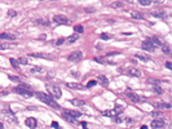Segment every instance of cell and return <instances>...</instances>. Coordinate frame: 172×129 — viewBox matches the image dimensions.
<instances>
[{
	"instance_id": "6da1fadb",
	"label": "cell",
	"mask_w": 172,
	"mask_h": 129,
	"mask_svg": "<svg viewBox=\"0 0 172 129\" xmlns=\"http://www.w3.org/2000/svg\"><path fill=\"white\" fill-rule=\"evenodd\" d=\"M38 97V99H40L42 102H44V103H47L48 106L53 107V109H58V105H57V102L54 101L53 98H52L51 94H47V93H43V92H38L36 94H35Z\"/></svg>"
},
{
	"instance_id": "7a4b0ae2",
	"label": "cell",
	"mask_w": 172,
	"mask_h": 129,
	"mask_svg": "<svg viewBox=\"0 0 172 129\" xmlns=\"http://www.w3.org/2000/svg\"><path fill=\"white\" fill-rule=\"evenodd\" d=\"M14 92L16 93H18V94H21V95H23V97H32V90H31V87L30 85H27V84H21V85H18V87H16L14 88Z\"/></svg>"
},
{
	"instance_id": "3957f363",
	"label": "cell",
	"mask_w": 172,
	"mask_h": 129,
	"mask_svg": "<svg viewBox=\"0 0 172 129\" xmlns=\"http://www.w3.org/2000/svg\"><path fill=\"white\" fill-rule=\"evenodd\" d=\"M47 90H48V93L51 95H53L54 98H61L62 97V90L61 88L58 87V85H53V84H48L47 85Z\"/></svg>"
},
{
	"instance_id": "277c9868",
	"label": "cell",
	"mask_w": 172,
	"mask_h": 129,
	"mask_svg": "<svg viewBox=\"0 0 172 129\" xmlns=\"http://www.w3.org/2000/svg\"><path fill=\"white\" fill-rule=\"evenodd\" d=\"M122 111H123V107L115 106L114 109H111V110H105V111H102V115L107 116V118H114V116H118Z\"/></svg>"
},
{
	"instance_id": "5b68a950",
	"label": "cell",
	"mask_w": 172,
	"mask_h": 129,
	"mask_svg": "<svg viewBox=\"0 0 172 129\" xmlns=\"http://www.w3.org/2000/svg\"><path fill=\"white\" fill-rule=\"evenodd\" d=\"M115 54L116 53H110V54H106V56H104V57H96L95 61L100 62V63H102V64H113L114 63L113 57L115 56Z\"/></svg>"
},
{
	"instance_id": "8992f818",
	"label": "cell",
	"mask_w": 172,
	"mask_h": 129,
	"mask_svg": "<svg viewBox=\"0 0 172 129\" xmlns=\"http://www.w3.org/2000/svg\"><path fill=\"white\" fill-rule=\"evenodd\" d=\"M53 22L57 23V25H69V18L66 17V16H64V14H57V16H54L53 17Z\"/></svg>"
},
{
	"instance_id": "52a82bcc",
	"label": "cell",
	"mask_w": 172,
	"mask_h": 129,
	"mask_svg": "<svg viewBox=\"0 0 172 129\" xmlns=\"http://www.w3.org/2000/svg\"><path fill=\"white\" fill-rule=\"evenodd\" d=\"M82 58H83V53L80 51H75L69 56V61L71 62H79Z\"/></svg>"
},
{
	"instance_id": "ba28073f",
	"label": "cell",
	"mask_w": 172,
	"mask_h": 129,
	"mask_svg": "<svg viewBox=\"0 0 172 129\" xmlns=\"http://www.w3.org/2000/svg\"><path fill=\"white\" fill-rule=\"evenodd\" d=\"M1 116H3L4 119H5L7 121H9V123H18L17 118L12 114V112H7V111H3L1 112Z\"/></svg>"
},
{
	"instance_id": "9c48e42d",
	"label": "cell",
	"mask_w": 172,
	"mask_h": 129,
	"mask_svg": "<svg viewBox=\"0 0 172 129\" xmlns=\"http://www.w3.org/2000/svg\"><path fill=\"white\" fill-rule=\"evenodd\" d=\"M126 95H127V97H128V98H130L132 102H136V103H137V102H140V101H141V97H140V95H138V94H136L135 92H132V90H127V93H126Z\"/></svg>"
},
{
	"instance_id": "30bf717a",
	"label": "cell",
	"mask_w": 172,
	"mask_h": 129,
	"mask_svg": "<svg viewBox=\"0 0 172 129\" xmlns=\"http://www.w3.org/2000/svg\"><path fill=\"white\" fill-rule=\"evenodd\" d=\"M127 74H128V76H133V78H140V76L142 75L141 71L136 67H130L127 70Z\"/></svg>"
},
{
	"instance_id": "8fae6325",
	"label": "cell",
	"mask_w": 172,
	"mask_h": 129,
	"mask_svg": "<svg viewBox=\"0 0 172 129\" xmlns=\"http://www.w3.org/2000/svg\"><path fill=\"white\" fill-rule=\"evenodd\" d=\"M25 124H26V126H27V128L35 129V128H36V125H38V120L35 118H27L25 120Z\"/></svg>"
},
{
	"instance_id": "7c38bea8",
	"label": "cell",
	"mask_w": 172,
	"mask_h": 129,
	"mask_svg": "<svg viewBox=\"0 0 172 129\" xmlns=\"http://www.w3.org/2000/svg\"><path fill=\"white\" fill-rule=\"evenodd\" d=\"M17 35L16 34H11V32H1L0 34V40H16Z\"/></svg>"
},
{
	"instance_id": "4fadbf2b",
	"label": "cell",
	"mask_w": 172,
	"mask_h": 129,
	"mask_svg": "<svg viewBox=\"0 0 172 129\" xmlns=\"http://www.w3.org/2000/svg\"><path fill=\"white\" fill-rule=\"evenodd\" d=\"M66 87L70 88V89H75V90H84L85 88H87V87H84V85L79 84V83H67Z\"/></svg>"
},
{
	"instance_id": "5bb4252c",
	"label": "cell",
	"mask_w": 172,
	"mask_h": 129,
	"mask_svg": "<svg viewBox=\"0 0 172 129\" xmlns=\"http://www.w3.org/2000/svg\"><path fill=\"white\" fill-rule=\"evenodd\" d=\"M164 125H166V121L162 120V119H157V120H153L151 121V128H154V129L163 128Z\"/></svg>"
},
{
	"instance_id": "9a60e30c",
	"label": "cell",
	"mask_w": 172,
	"mask_h": 129,
	"mask_svg": "<svg viewBox=\"0 0 172 129\" xmlns=\"http://www.w3.org/2000/svg\"><path fill=\"white\" fill-rule=\"evenodd\" d=\"M142 49H145V51H148V52H154L155 47L149 41V40H146V41L142 43Z\"/></svg>"
},
{
	"instance_id": "2e32d148",
	"label": "cell",
	"mask_w": 172,
	"mask_h": 129,
	"mask_svg": "<svg viewBox=\"0 0 172 129\" xmlns=\"http://www.w3.org/2000/svg\"><path fill=\"white\" fill-rule=\"evenodd\" d=\"M30 72H31V74H34V75H39V74H45V68H44V67H40V66H35V67H31Z\"/></svg>"
},
{
	"instance_id": "e0dca14e",
	"label": "cell",
	"mask_w": 172,
	"mask_h": 129,
	"mask_svg": "<svg viewBox=\"0 0 172 129\" xmlns=\"http://www.w3.org/2000/svg\"><path fill=\"white\" fill-rule=\"evenodd\" d=\"M65 114H67L69 116H71L73 119H79L80 116H82V114L78 111H74V110H66V111H64Z\"/></svg>"
},
{
	"instance_id": "ac0fdd59",
	"label": "cell",
	"mask_w": 172,
	"mask_h": 129,
	"mask_svg": "<svg viewBox=\"0 0 172 129\" xmlns=\"http://www.w3.org/2000/svg\"><path fill=\"white\" fill-rule=\"evenodd\" d=\"M97 82L100 83V85H102V87H107V84H109V80H107L106 76L104 75H99L97 76Z\"/></svg>"
},
{
	"instance_id": "d6986e66",
	"label": "cell",
	"mask_w": 172,
	"mask_h": 129,
	"mask_svg": "<svg viewBox=\"0 0 172 129\" xmlns=\"http://www.w3.org/2000/svg\"><path fill=\"white\" fill-rule=\"evenodd\" d=\"M149 41L151 43V44L154 45L155 48H157V47H162V45H163V43H162L161 40H159V38H157V36H153V38H150V39H149Z\"/></svg>"
},
{
	"instance_id": "ffe728a7",
	"label": "cell",
	"mask_w": 172,
	"mask_h": 129,
	"mask_svg": "<svg viewBox=\"0 0 172 129\" xmlns=\"http://www.w3.org/2000/svg\"><path fill=\"white\" fill-rule=\"evenodd\" d=\"M155 109H158V110H169V109H171V105L166 103V102H159V103L155 105Z\"/></svg>"
},
{
	"instance_id": "44dd1931",
	"label": "cell",
	"mask_w": 172,
	"mask_h": 129,
	"mask_svg": "<svg viewBox=\"0 0 172 129\" xmlns=\"http://www.w3.org/2000/svg\"><path fill=\"white\" fill-rule=\"evenodd\" d=\"M70 103L73 105V106H78V107H82L85 105V102L83 101V99H78V98H74L70 101Z\"/></svg>"
},
{
	"instance_id": "7402d4cb",
	"label": "cell",
	"mask_w": 172,
	"mask_h": 129,
	"mask_svg": "<svg viewBox=\"0 0 172 129\" xmlns=\"http://www.w3.org/2000/svg\"><path fill=\"white\" fill-rule=\"evenodd\" d=\"M130 14H131V17L135 18V20H144V14L138 13V12H136V11L130 12Z\"/></svg>"
},
{
	"instance_id": "603a6c76",
	"label": "cell",
	"mask_w": 172,
	"mask_h": 129,
	"mask_svg": "<svg viewBox=\"0 0 172 129\" xmlns=\"http://www.w3.org/2000/svg\"><path fill=\"white\" fill-rule=\"evenodd\" d=\"M151 14L154 17H158V18H166L167 17V13H164L163 11H155V12H153Z\"/></svg>"
},
{
	"instance_id": "cb8c5ba5",
	"label": "cell",
	"mask_w": 172,
	"mask_h": 129,
	"mask_svg": "<svg viewBox=\"0 0 172 129\" xmlns=\"http://www.w3.org/2000/svg\"><path fill=\"white\" fill-rule=\"evenodd\" d=\"M78 39H79V34H74V35H71V36H69L67 39H66V41H67L69 44H73V43H75Z\"/></svg>"
},
{
	"instance_id": "d4e9b609",
	"label": "cell",
	"mask_w": 172,
	"mask_h": 129,
	"mask_svg": "<svg viewBox=\"0 0 172 129\" xmlns=\"http://www.w3.org/2000/svg\"><path fill=\"white\" fill-rule=\"evenodd\" d=\"M110 7L114 8V9H120V8L124 7V4H123V1H114V3L110 4Z\"/></svg>"
},
{
	"instance_id": "484cf974",
	"label": "cell",
	"mask_w": 172,
	"mask_h": 129,
	"mask_svg": "<svg viewBox=\"0 0 172 129\" xmlns=\"http://www.w3.org/2000/svg\"><path fill=\"white\" fill-rule=\"evenodd\" d=\"M30 56H31V57H35V58H44V59H51V57H49V56H45V54H43V53H31Z\"/></svg>"
},
{
	"instance_id": "4316f807",
	"label": "cell",
	"mask_w": 172,
	"mask_h": 129,
	"mask_svg": "<svg viewBox=\"0 0 172 129\" xmlns=\"http://www.w3.org/2000/svg\"><path fill=\"white\" fill-rule=\"evenodd\" d=\"M136 58H138L140 61H142V62H148L150 59V57L149 56H144V54H141V53H137V54H136Z\"/></svg>"
},
{
	"instance_id": "83f0119b",
	"label": "cell",
	"mask_w": 172,
	"mask_h": 129,
	"mask_svg": "<svg viewBox=\"0 0 172 129\" xmlns=\"http://www.w3.org/2000/svg\"><path fill=\"white\" fill-rule=\"evenodd\" d=\"M161 48H162V51H163L166 54H169V53H171V48H169L168 44H164V43H163V45H162Z\"/></svg>"
},
{
	"instance_id": "f1b7e54d",
	"label": "cell",
	"mask_w": 172,
	"mask_h": 129,
	"mask_svg": "<svg viewBox=\"0 0 172 129\" xmlns=\"http://www.w3.org/2000/svg\"><path fill=\"white\" fill-rule=\"evenodd\" d=\"M36 25H43V26H49V21H45V20H36L35 21Z\"/></svg>"
},
{
	"instance_id": "f546056e",
	"label": "cell",
	"mask_w": 172,
	"mask_h": 129,
	"mask_svg": "<svg viewBox=\"0 0 172 129\" xmlns=\"http://www.w3.org/2000/svg\"><path fill=\"white\" fill-rule=\"evenodd\" d=\"M100 38H101L102 40H109V39H111V35L110 34H106V32H102V34L100 35Z\"/></svg>"
},
{
	"instance_id": "4dcf8cb0",
	"label": "cell",
	"mask_w": 172,
	"mask_h": 129,
	"mask_svg": "<svg viewBox=\"0 0 172 129\" xmlns=\"http://www.w3.org/2000/svg\"><path fill=\"white\" fill-rule=\"evenodd\" d=\"M74 30H75V32H76V34H82V32H83V30H84V28H83V26L78 25V26H75V27H74Z\"/></svg>"
},
{
	"instance_id": "1f68e13d",
	"label": "cell",
	"mask_w": 172,
	"mask_h": 129,
	"mask_svg": "<svg viewBox=\"0 0 172 129\" xmlns=\"http://www.w3.org/2000/svg\"><path fill=\"white\" fill-rule=\"evenodd\" d=\"M11 63H12V66H13L14 68H18V66H20L18 61H17V59H14V58H11Z\"/></svg>"
},
{
	"instance_id": "d6a6232c",
	"label": "cell",
	"mask_w": 172,
	"mask_h": 129,
	"mask_svg": "<svg viewBox=\"0 0 172 129\" xmlns=\"http://www.w3.org/2000/svg\"><path fill=\"white\" fill-rule=\"evenodd\" d=\"M137 1L141 4V5H144V7H148L149 4H151V1H150V0H137Z\"/></svg>"
},
{
	"instance_id": "836d02e7",
	"label": "cell",
	"mask_w": 172,
	"mask_h": 129,
	"mask_svg": "<svg viewBox=\"0 0 172 129\" xmlns=\"http://www.w3.org/2000/svg\"><path fill=\"white\" fill-rule=\"evenodd\" d=\"M18 63H22V64H27V58L26 57H21V58L17 59Z\"/></svg>"
},
{
	"instance_id": "e575fe53",
	"label": "cell",
	"mask_w": 172,
	"mask_h": 129,
	"mask_svg": "<svg viewBox=\"0 0 172 129\" xmlns=\"http://www.w3.org/2000/svg\"><path fill=\"white\" fill-rule=\"evenodd\" d=\"M11 48H13V47L9 44H1V43H0V49H1V51H3V49H11Z\"/></svg>"
},
{
	"instance_id": "d590c367",
	"label": "cell",
	"mask_w": 172,
	"mask_h": 129,
	"mask_svg": "<svg viewBox=\"0 0 172 129\" xmlns=\"http://www.w3.org/2000/svg\"><path fill=\"white\" fill-rule=\"evenodd\" d=\"M95 85H96V80H91V82H88L87 88H92V87H95Z\"/></svg>"
},
{
	"instance_id": "8d00e7d4",
	"label": "cell",
	"mask_w": 172,
	"mask_h": 129,
	"mask_svg": "<svg viewBox=\"0 0 172 129\" xmlns=\"http://www.w3.org/2000/svg\"><path fill=\"white\" fill-rule=\"evenodd\" d=\"M64 41H65V39H64V38H60V39H57L56 41H54V44H56V45H61Z\"/></svg>"
},
{
	"instance_id": "74e56055",
	"label": "cell",
	"mask_w": 172,
	"mask_h": 129,
	"mask_svg": "<svg viewBox=\"0 0 172 129\" xmlns=\"http://www.w3.org/2000/svg\"><path fill=\"white\" fill-rule=\"evenodd\" d=\"M8 16L9 17H14V16H17V12L13 11V9H11V11L8 12Z\"/></svg>"
},
{
	"instance_id": "f35d334b",
	"label": "cell",
	"mask_w": 172,
	"mask_h": 129,
	"mask_svg": "<svg viewBox=\"0 0 172 129\" xmlns=\"http://www.w3.org/2000/svg\"><path fill=\"white\" fill-rule=\"evenodd\" d=\"M9 79H11L12 82H16V83H20L21 82L20 78H16V76H12V75H9Z\"/></svg>"
},
{
	"instance_id": "ab89813d",
	"label": "cell",
	"mask_w": 172,
	"mask_h": 129,
	"mask_svg": "<svg viewBox=\"0 0 172 129\" xmlns=\"http://www.w3.org/2000/svg\"><path fill=\"white\" fill-rule=\"evenodd\" d=\"M151 3H154V4H158V5H161V4H163L166 0H150Z\"/></svg>"
},
{
	"instance_id": "60d3db41",
	"label": "cell",
	"mask_w": 172,
	"mask_h": 129,
	"mask_svg": "<svg viewBox=\"0 0 172 129\" xmlns=\"http://www.w3.org/2000/svg\"><path fill=\"white\" fill-rule=\"evenodd\" d=\"M154 89H155V92H157V93H159V94H162V93H163V90H162L161 88L158 87V85H155V88H154Z\"/></svg>"
},
{
	"instance_id": "b9f144b4",
	"label": "cell",
	"mask_w": 172,
	"mask_h": 129,
	"mask_svg": "<svg viewBox=\"0 0 172 129\" xmlns=\"http://www.w3.org/2000/svg\"><path fill=\"white\" fill-rule=\"evenodd\" d=\"M52 126H53V128H56V129H60L58 123H56V121H53V123H52Z\"/></svg>"
},
{
	"instance_id": "7bdbcfd3",
	"label": "cell",
	"mask_w": 172,
	"mask_h": 129,
	"mask_svg": "<svg viewBox=\"0 0 172 129\" xmlns=\"http://www.w3.org/2000/svg\"><path fill=\"white\" fill-rule=\"evenodd\" d=\"M166 67L168 68V70H171L172 66H171V62H166Z\"/></svg>"
},
{
	"instance_id": "ee69618b",
	"label": "cell",
	"mask_w": 172,
	"mask_h": 129,
	"mask_svg": "<svg viewBox=\"0 0 172 129\" xmlns=\"http://www.w3.org/2000/svg\"><path fill=\"white\" fill-rule=\"evenodd\" d=\"M151 115L153 116H159L161 115V112H151Z\"/></svg>"
},
{
	"instance_id": "f6af8a7d",
	"label": "cell",
	"mask_w": 172,
	"mask_h": 129,
	"mask_svg": "<svg viewBox=\"0 0 172 129\" xmlns=\"http://www.w3.org/2000/svg\"><path fill=\"white\" fill-rule=\"evenodd\" d=\"M0 129H4V125H3V123H0Z\"/></svg>"
},
{
	"instance_id": "bcb514c9",
	"label": "cell",
	"mask_w": 172,
	"mask_h": 129,
	"mask_svg": "<svg viewBox=\"0 0 172 129\" xmlns=\"http://www.w3.org/2000/svg\"><path fill=\"white\" fill-rule=\"evenodd\" d=\"M141 129H148V126H145V125H142V126H141Z\"/></svg>"
},
{
	"instance_id": "7dc6e473",
	"label": "cell",
	"mask_w": 172,
	"mask_h": 129,
	"mask_svg": "<svg viewBox=\"0 0 172 129\" xmlns=\"http://www.w3.org/2000/svg\"><path fill=\"white\" fill-rule=\"evenodd\" d=\"M0 89H1V87H0Z\"/></svg>"
}]
</instances>
